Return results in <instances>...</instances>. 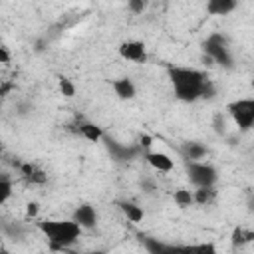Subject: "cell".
<instances>
[{"label": "cell", "mask_w": 254, "mask_h": 254, "mask_svg": "<svg viewBox=\"0 0 254 254\" xmlns=\"http://www.w3.org/2000/svg\"><path fill=\"white\" fill-rule=\"evenodd\" d=\"M175 97L185 103H192L200 97H212L214 95V85L208 79V75L200 69L192 67H181V65H169L167 67Z\"/></svg>", "instance_id": "1"}, {"label": "cell", "mask_w": 254, "mask_h": 254, "mask_svg": "<svg viewBox=\"0 0 254 254\" xmlns=\"http://www.w3.org/2000/svg\"><path fill=\"white\" fill-rule=\"evenodd\" d=\"M38 228L48 238L52 250H67L81 236V226L71 220H40Z\"/></svg>", "instance_id": "2"}, {"label": "cell", "mask_w": 254, "mask_h": 254, "mask_svg": "<svg viewBox=\"0 0 254 254\" xmlns=\"http://www.w3.org/2000/svg\"><path fill=\"white\" fill-rule=\"evenodd\" d=\"M202 50H204V54H206L214 64H218V65H222V67H226V69H232L234 60H232V54H230V50H228L226 38H224L222 34H218V32L210 34V36L202 42Z\"/></svg>", "instance_id": "3"}, {"label": "cell", "mask_w": 254, "mask_h": 254, "mask_svg": "<svg viewBox=\"0 0 254 254\" xmlns=\"http://www.w3.org/2000/svg\"><path fill=\"white\" fill-rule=\"evenodd\" d=\"M226 111L240 131H248L250 127H254V97H242L230 101L226 105Z\"/></svg>", "instance_id": "4"}, {"label": "cell", "mask_w": 254, "mask_h": 254, "mask_svg": "<svg viewBox=\"0 0 254 254\" xmlns=\"http://www.w3.org/2000/svg\"><path fill=\"white\" fill-rule=\"evenodd\" d=\"M187 175L194 187H214V183L218 181L216 169L208 163H202V161H189L187 163Z\"/></svg>", "instance_id": "5"}, {"label": "cell", "mask_w": 254, "mask_h": 254, "mask_svg": "<svg viewBox=\"0 0 254 254\" xmlns=\"http://www.w3.org/2000/svg\"><path fill=\"white\" fill-rule=\"evenodd\" d=\"M119 56L123 60H129V62H137V64H143L147 62V48L143 42L139 40H127V42H121L119 48H117Z\"/></svg>", "instance_id": "6"}, {"label": "cell", "mask_w": 254, "mask_h": 254, "mask_svg": "<svg viewBox=\"0 0 254 254\" xmlns=\"http://www.w3.org/2000/svg\"><path fill=\"white\" fill-rule=\"evenodd\" d=\"M18 169H20L22 177H24L28 183H32V185H46V183H48L46 171L40 169V167L34 165V163H20Z\"/></svg>", "instance_id": "7"}, {"label": "cell", "mask_w": 254, "mask_h": 254, "mask_svg": "<svg viewBox=\"0 0 254 254\" xmlns=\"http://www.w3.org/2000/svg\"><path fill=\"white\" fill-rule=\"evenodd\" d=\"M73 220L81 226V228H93L97 224V212L91 204H81L75 208L73 212Z\"/></svg>", "instance_id": "8"}, {"label": "cell", "mask_w": 254, "mask_h": 254, "mask_svg": "<svg viewBox=\"0 0 254 254\" xmlns=\"http://www.w3.org/2000/svg\"><path fill=\"white\" fill-rule=\"evenodd\" d=\"M111 87L119 99H133L137 95V87L131 77H117L111 81Z\"/></svg>", "instance_id": "9"}, {"label": "cell", "mask_w": 254, "mask_h": 254, "mask_svg": "<svg viewBox=\"0 0 254 254\" xmlns=\"http://www.w3.org/2000/svg\"><path fill=\"white\" fill-rule=\"evenodd\" d=\"M145 161L153 169H157L161 173H169L173 169V159L169 155H165V153H159V151H147L145 153Z\"/></svg>", "instance_id": "10"}, {"label": "cell", "mask_w": 254, "mask_h": 254, "mask_svg": "<svg viewBox=\"0 0 254 254\" xmlns=\"http://www.w3.org/2000/svg\"><path fill=\"white\" fill-rule=\"evenodd\" d=\"M238 0H206V12L210 16H226L236 8Z\"/></svg>", "instance_id": "11"}, {"label": "cell", "mask_w": 254, "mask_h": 254, "mask_svg": "<svg viewBox=\"0 0 254 254\" xmlns=\"http://www.w3.org/2000/svg\"><path fill=\"white\" fill-rule=\"evenodd\" d=\"M77 131H79L81 137H85V139L91 141V143H99V141L103 139V129H101L97 123H91V121H83V123H79Z\"/></svg>", "instance_id": "12"}, {"label": "cell", "mask_w": 254, "mask_h": 254, "mask_svg": "<svg viewBox=\"0 0 254 254\" xmlns=\"http://www.w3.org/2000/svg\"><path fill=\"white\" fill-rule=\"evenodd\" d=\"M206 153H208V149L204 145L196 143V141H189V143L183 145V155H185L187 161H200Z\"/></svg>", "instance_id": "13"}, {"label": "cell", "mask_w": 254, "mask_h": 254, "mask_svg": "<svg viewBox=\"0 0 254 254\" xmlns=\"http://www.w3.org/2000/svg\"><path fill=\"white\" fill-rule=\"evenodd\" d=\"M254 240V230H250V228H244V226H236L234 230H232V234H230V242H232V246H244V244H248V242H252Z\"/></svg>", "instance_id": "14"}, {"label": "cell", "mask_w": 254, "mask_h": 254, "mask_svg": "<svg viewBox=\"0 0 254 254\" xmlns=\"http://www.w3.org/2000/svg\"><path fill=\"white\" fill-rule=\"evenodd\" d=\"M119 208H121V212L131 220V222H141L143 220V216H145V212H143V208L141 206H137L135 202H119Z\"/></svg>", "instance_id": "15"}, {"label": "cell", "mask_w": 254, "mask_h": 254, "mask_svg": "<svg viewBox=\"0 0 254 254\" xmlns=\"http://www.w3.org/2000/svg\"><path fill=\"white\" fill-rule=\"evenodd\" d=\"M216 198V190H214V187H196V190H194V202L196 204H210L212 200Z\"/></svg>", "instance_id": "16"}, {"label": "cell", "mask_w": 254, "mask_h": 254, "mask_svg": "<svg viewBox=\"0 0 254 254\" xmlns=\"http://www.w3.org/2000/svg\"><path fill=\"white\" fill-rule=\"evenodd\" d=\"M173 200H175L177 206L187 208V206L194 204V192H190V190H187V189H179V190H175Z\"/></svg>", "instance_id": "17"}, {"label": "cell", "mask_w": 254, "mask_h": 254, "mask_svg": "<svg viewBox=\"0 0 254 254\" xmlns=\"http://www.w3.org/2000/svg\"><path fill=\"white\" fill-rule=\"evenodd\" d=\"M58 87H60V91H62L64 97H73L75 95V85H73V81L69 77H60Z\"/></svg>", "instance_id": "18"}, {"label": "cell", "mask_w": 254, "mask_h": 254, "mask_svg": "<svg viewBox=\"0 0 254 254\" xmlns=\"http://www.w3.org/2000/svg\"><path fill=\"white\" fill-rule=\"evenodd\" d=\"M10 194H12V181L6 175H2V179H0V204H4L10 198Z\"/></svg>", "instance_id": "19"}, {"label": "cell", "mask_w": 254, "mask_h": 254, "mask_svg": "<svg viewBox=\"0 0 254 254\" xmlns=\"http://www.w3.org/2000/svg\"><path fill=\"white\" fill-rule=\"evenodd\" d=\"M145 248L153 254H159V252H169V250H177V246H165L161 242H155L153 238H145Z\"/></svg>", "instance_id": "20"}, {"label": "cell", "mask_w": 254, "mask_h": 254, "mask_svg": "<svg viewBox=\"0 0 254 254\" xmlns=\"http://www.w3.org/2000/svg\"><path fill=\"white\" fill-rule=\"evenodd\" d=\"M127 6L133 14H143L149 6V0H127Z\"/></svg>", "instance_id": "21"}, {"label": "cell", "mask_w": 254, "mask_h": 254, "mask_svg": "<svg viewBox=\"0 0 254 254\" xmlns=\"http://www.w3.org/2000/svg\"><path fill=\"white\" fill-rule=\"evenodd\" d=\"M38 212H40V204L38 202H28V206H26V214L28 216H38Z\"/></svg>", "instance_id": "22"}, {"label": "cell", "mask_w": 254, "mask_h": 254, "mask_svg": "<svg viewBox=\"0 0 254 254\" xmlns=\"http://www.w3.org/2000/svg\"><path fill=\"white\" fill-rule=\"evenodd\" d=\"M0 64H10V52L6 46L0 48Z\"/></svg>", "instance_id": "23"}, {"label": "cell", "mask_w": 254, "mask_h": 254, "mask_svg": "<svg viewBox=\"0 0 254 254\" xmlns=\"http://www.w3.org/2000/svg\"><path fill=\"white\" fill-rule=\"evenodd\" d=\"M139 141H141L139 145H141L143 149H149V147H151V141H153V139H151L149 135H141V139H139Z\"/></svg>", "instance_id": "24"}, {"label": "cell", "mask_w": 254, "mask_h": 254, "mask_svg": "<svg viewBox=\"0 0 254 254\" xmlns=\"http://www.w3.org/2000/svg\"><path fill=\"white\" fill-rule=\"evenodd\" d=\"M10 89H12V83H6V81H4V83H2V89H0V95H4V97H6Z\"/></svg>", "instance_id": "25"}, {"label": "cell", "mask_w": 254, "mask_h": 254, "mask_svg": "<svg viewBox=\"0 0 254 254\" xmlns=\"http://www.w3.org/2000/svg\"><path fill=\"white\" fill-rule=\"evenodd\" d=\"M250 85H252V89H254V77H252V81H250Z\"/></svg>", "instance_id": "26"}, {"label": "cell", "mask_w": 254, "mask_h": 254, "mask_svg": "<svg viewBox=\"0 0 254 254\" xmlns=\"http://www.w3.org/2000/svg\"><path fill=\"white\" fill-rule=\"evenodd\" d=\"M252 204H254V200H252Z\"/></svg>", "instance_id": "27"}]
</instances>
